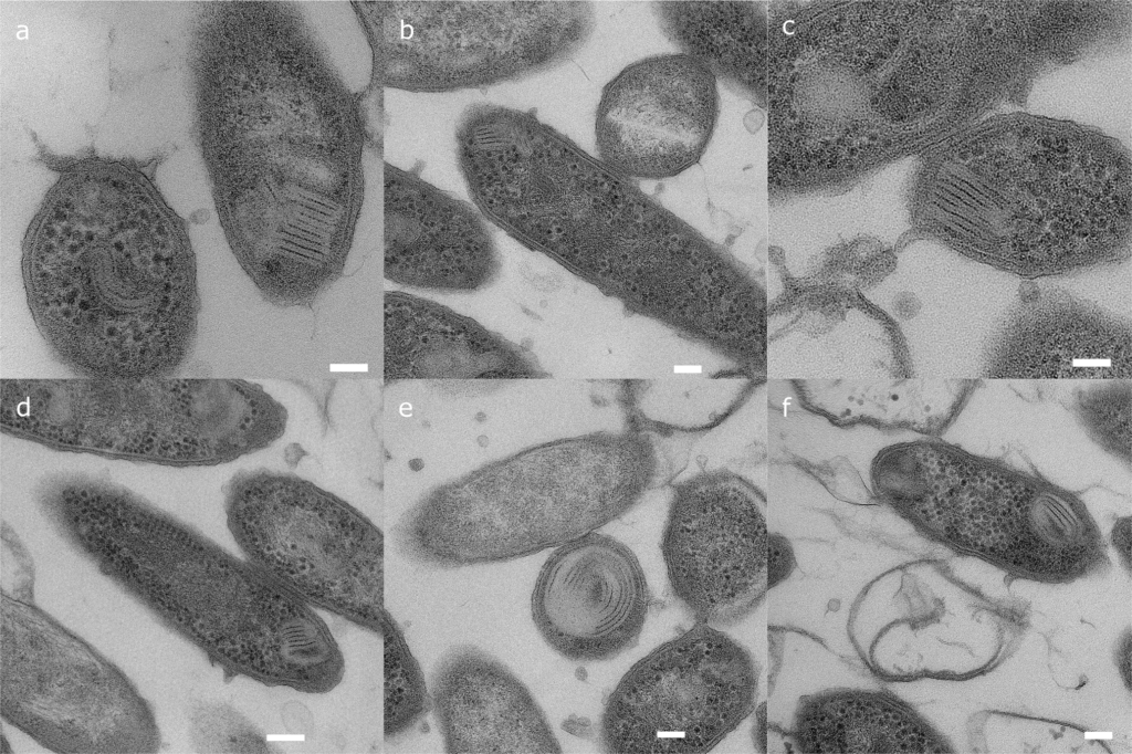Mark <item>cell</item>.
Returning <instances> with one entry per match:
<instances>
[{
  "instance_id": "cell-16",
  "label": "cell",
  "mask_w": 1132,
  "mask_h": 754,
  "mask_svg": "<svg viewBox=\"0 0 1132 754\" xmlns=\"http://www.w3.org/2000/svg\"><path fill=\"white\" fill-rule=\"evenodd\" d=\"M433 718L450 754L560 753L548 720L528 689L501 662L459 646L430 679Z\"/></svg>"
},
{
  "instance_id": "cell-10",
  "label": "cell",
  "mask_w": 1132,
  "mask_h": 754,
  "mask_svg": "<svg viewBox=\"0 0 1132 754\" xmlns=\"http://www.w3.org/2000/svg\"><path fill=\"white\" fill-rule=\"evenodd\" d=\"M1 715L59 753H154L149 703L114 663L43 610L1 595Z\"/></svg>"
},
{
  "instance_id": "cell-15",
  "label": "cell",
  "mask_w": 1132,
  "mask_h": 754,
  "mask_svg": "<svg viewBox=\"0 0 1132 754\" xmlns=\"http://www.w3.org/2000/svg\"><path fill=\"white\" fill-rule=\"evenodd\" d=\"M475 206L384 165V275L408 287L471 293L491 284L501 260Z\"/></svg>"
},
{
  "instance_id": "cell-14",
  "label": "cell",
  "mask_w": 1132,
  "mask_h": 754,
  "mask_svg": "<svg viewBox=\"0 0 1132 754\" xmlns=\"http://www.w3.org/2000/svg\"><path fill=\"white\" fill-rule=\"evenodd\" d=\"M644 573L618 540L591 532L557 547L537 576L532 619L570 661H605L632 649L650 606Z\"/></svg>"
},
{
  "instance_id": "cell-13",
  "label": "cell",
  "mask_w": 1132,
  "mask_h": 754,
  "mask_svg": "<svg viewBox=\"0 0 1132 754\" xmlns=\"http://www.w3.org/2000/svg\"><path fill=\"white\" fill-rule=\"evenodd\" d=\"M716 85L703 64L681 52L627 65L604 86L596 109L600 160L639 179L671 177L694 165L717 119Z\"/></svg>"
},
{
  "instance_id": "cell-23",
  "label": "cell",
  "mask_w": 1132,
  "mask_h": 754,
  "mask_svg": "<svg viewBox=\"0 0 1132 754\" xmlns=\"http://www.w3.org/2000/svg\"><path fill=\"white\" fill-rule=\"evenodd\" d=\"M191 732L202 751L227 753L272 752L252 722L229 705L208 704L192 712Z\"/></svg>"
},
{
  "instance_id": "cell-30",
  "label": "cell",
  "mask_w": 1132,
  "mask_h": 754,
  "mask_svg": "<svg viewBox=\"0 0 1132 754\" xmlns=\"http://www.w3.org/2000/svg\"><path fill=\"white\" fill-rule=\"evenodd\" d=\"M1029 132H1030L1029 127H1025L1024 128V134H1028Z\"/></svg>"
},
{
  "instance_id": "cell-6",
  "label": "cell",
  "mask_w": 1132,
  "mask_h": 754,
  "mask_svg": "<svg viewBox=\"0 0 1132 754\" xmlns=\"http://www.w3.org/2000/svg\"><path fill=\"white\" fill-rule=\"evenodd\" d=\"M32 495L74 552L226 678L242 676L245 638L272 584L268 574L104 475L51 472Z\"/></svg>"
},
{
  "instance_id": "cell-7",
  "label": "cell",
  "mask_w": 1132,
  "mask_h": 754,
  "mask_svg": "<svg viewBox=\"0 0 1132 754\" xmlns=\"http://www.w3.org/2000/svg\"><path fill=\"white\" fill-rule=\"evenodd\" d=\"M870 475L878 499L920 534L1016 578L1068 583L1110 565L1082 500L1031 464L933 437L882 449Z\"/></svg>"
},
{
  "instance_id": "cell-27",
  "label": "cell",
  "mask_w": 1132,
  "mask_h": 754,
  "mask_svg": "<svg viewBox=\"0 0 1132 754\" xmlns=\"http://www.w3.org/2000/svg\"><path fill=\"white\" fill-rule=\"evenodd\" d=\"M1058 150H1059L1060 153H1067V151H1068V148H1067L1066 146H1059V147H1058Z\"/></svg>"
},
{
  "instance_id": "cell-26",
  "label": "cell",
  "mask_w": 1132,
  "mask_h": 754,
  "mask_svg": "<svg viewBox=\"0 0 1132 754\" xmlns=\"http://www.w3.org/2000/svg\"><path fill=\"white\" fill-rule=\"evenodd\" d=\"M1118 664L1123 679L1125 680L1126 687L1131 688V635L1128 633L1123 641L1120 643L1118 654Z\"/></svg>"
},
{
  "instance_id": "cell-29",
  "label": "cell",
  "mask_w": 1132,
  "mask_h": 754,
  "mask_svg": "<svg viewBox=\"0 0 1132 754\" xmlns=\"http://www.w3.org/2000/svg\"><path fill=\"white\" fill-rule=\"evenodd\" d=\"M960 157H961L962 159L966 160V159H967V154H966V153H961V154H960Z\"/></svg>"
},
{
  "instance_id": "cell-9",
  "label": "cell",
  "mask_w": 1132,
  "mask_h": 754,
  "mask_svg": "<svg viewBox=\"0 0 1132 754\" xmlns=\"http://www.w3.org/2000/svg\"><path fill=\"white\" fill-rule=\"evenodd\" d=\"M227 524L247 561L312 607L382 635V532L295 474L240 470L223 488Z\"/></svg>"
},
{
  "instance_id": "cell-18",
  "label": "cell",
  "mask_w": 1132,
  "mask_h": 754,
  "mask_svg": "<svg viewBox=\"0 0 1132 754\" xmlns=\"http://www.w3.org/2000/svg\"><path fill=\"white\" fill-rule=\"evenodd\" d=\"M799 753H950L920 713L887 690L827 689L803 695L789 732Z\"/></svg>"
},
{
  "instance_id": "cell-28",
  "label": "cell",
  "mask_w": 1132,
  "mask_h": 754,
  "mask_svg": "<svg viewBox=\"0 0 1132 754\" xmlns=\"http://www.w3.org/2000/svg\"><path fill=\"white\" fill-rule=\"evenodd\" d=\"M1050 144H1051V142L1049 139H1047V138H1045L1044 142H1042V145L1046 146V147H1049Z\"/></svg>"
},
{
  "instance_id": "cell-21",
  "label": "cell",
  "mask_w": 1132,
  "mask_h": 754,
  "mask_svg": "<svg viewBox=\"0 0 1132 754\" xmlns=\"http://www.w3.org/2000/svg\"><path fill=\"white\" fill-rule=\"evenodd\" d=\"M384 639V737L401 741L432 710L430 692L418 660L399 624L388 612Z\"/></svg>"
},
{
  "instance_id": "cell-2",
  "label": "cell",
  "mask_w": 1132,
  "mask_h": 754,
  "mask_svg": "<svg viewBox=\"0 0 1132 754\" xmlns=\"http://www.w3.org/2000/svg\"><path fill=\"white\" fill-rule=\"evenodd\" d=\"M21 274L46 348L78 377H168L193 352L201 299L187 222L137 169L64 171L27 231Z\"/></svg>"
},
{
  "instance_id": "cell-19",
  "label": "cell",
  "mask_w": 1132,
  "mask_h": 754,
  "mask_svg": "<svg viewBox=\"0 0 1132 754\" xmlns=\"http://www.w3.org/2000/svg\"><path fill=\"white\" fill-rule=\"evenodd\" d=\"M983 373L995 378L1130 379V331L1101 317L1015 322L990 338Z\"/></svg>"
},
{
  "instance_id": "cell-12",
  "label": "cell",
  "mask_w": 1132,
  "mask_h": 754,
  "mask_svg": "<svg viewBox=\"0 0 1132 754\" xmlns=\"http://www.w3.org/2000/svg\"><path fill=\"white\" fill-rule=\"evenodd\" d=\"M763 493L726 470L674 488L661 551L674 597L698 622L734 625L768 590Z\"/></svg>"
},
{
  "instance_id": "cell-5",
  "label": "cell",
  "mask_w": 1132,
  "mask_h": 754,
  "mask_svg": "<svg viewBox=\"0 0 1132 754\" xmlns=\"http://www.w3.org/2000/svg\"><path fill=\"white\" fill-rule=\"evenodd\" d=\"M897 6L771 1L767 93L772 182L826 185L868 171L908 121Z\"/></svg>"
},
{
  "instance_id": "cell-24",
  "label": "cell",
  "mask_w": 1132,
  "mask_h": 754,
  "mask_svg": "<svg viewBox=\"0 0 1132 754\" xmlns=\"http://www.w3.org/2000/svg\"><path fill=\"white\" fill-rule=\"evenodd\" d=\"M794 567V554L788 541L776 534L769 535L767 554L768 589L785 580Z\"/></svg>"
},
{
  "instance_id": "cell-8",
  "label": "cell",
  "mask_w": 1132,
  "mask_h": 754,
  "mask_svg": "<svg viewBox=\"0 0 1132 754\" xmlns=\"http://www.w3.org/2000/svg\"><path fill=\"white\" fill-rule=\"evenodd\" d=\"M287 410L237 378H3L1 431L62 452L188 468L270 447Z\"/></svg>"
},
{
  "instance_id": "cell-3",
  "label": "cell",
  "mask_w": 1132,
  "mask_h": 754,
  "mask_svg": "<svg viewBox=\"0 0 1132 754\" xmlns=\"http://www.w3.org/2000/svg\"><path fill=\"white\" fill-rule=\"evenodd\" d=\"M455 157L483 217L617 299L667 320L696 247L690 228L536 112L474 103Z\"/></svg>"
},
{
  "instance_id": "cell-11",
  "label": "cell",
  "mask_w": 1132,
  "mask_h": 754,
  "mask_svg": "<svg viewBox=\"0 0 1132 754\" xmlns=\"http://www.w3.org/2000/svg\"><path fill=\"white\" fill-rule=\"evenodd\" d=\"M758 676L744 646L696 621L621 678L602 713V747L614 754L708 753L755 709Z\"/></svg>"
},
{
  "instance_id": "cell-4",
  "label": "cell",
  "mask_w": 1132,
  "mask_h": 754,
  "mask_svg": "<svg viewBox=\"0 0 1132 754\" xmlns=\"http://www.w3.org/2000/svg\"><path fill=\"white\" fill-rule=\"evenodd\" d=\"M658 471L641 429L545 441L431 489L392 527V542L428 568L526 557L620 519Z\"/></svg>"
},
{
  "instance_id": "cell-25",
  "label": "cell",
  "mask_w": 1132,
  "mask_h": 754,
  "mask_svg": "<svg viewBox=\"0 0 1132 754\" xmlns=\"http://www.w3.org/2000/svg\"><path fill=\"white\" fill-rule=\"evenodd\" d=\"M1111 542L1126 564L1131 568V517H1122L1117 521L1111 534Z\"/></svg>"
},
{
  "instance_id": "cell-1",
  "label": "cell",
  "mask_w": 1132,
  "mask_h": 754,
  "mask_svg": "<svg viewBox=\"0 0 1132 754\" xmlns=\"http://www.w3.org/2000/svg\"><path fill=\"white\" fill-rule=\"evenodd\" d=\"M300 4L230 2L210 59L214 201L237 261L274 299L342 276L365 198L360 91Z\"/></svg>"
},
{
  "instance_id": "cell-20",
  "label": "cell",
  "mask_w": 1132,
  "mask_h": 754,
  "mask_svg": "<svg viewBox=\"0 0 1132 754\" xmlns=\"http://www.w3.org/2000/svg\"><path fill=\"white\" fill-rule=\"evenodd\" d=\"M664 36L724 86L766 107L768 14L765 1H654Z\"/></svg>"
},
{
  "instance_id": "cell-17",
  "label": "cell",
  "mask_w": 1132,
  "mask_h": 754,
  "mask_svg": "<svg viewBox=\"0 0 1132 754\" xmlns=\"http://www.w3.org/2000/svg\"><path fill=\"white\" fill-rule=\"evenodd\" d=\"M547 374L527 348L434 301L384 295V383L410 379L512 380Z\"/></svg>"
},
{
  "instance_id": "cell-22",
  "label": "cell",
  "mask_w": 1132,
  "mask_h": 754,
  "mask_svg": "<svg viewBox=\"0 0 1132 754\" xmlns=\"http://www.w3.org/2000/svg\"><path fill=\"white\" fill-rule=\"evenodd\" d=\"M1076 413L1103 451L1131 464V395L1124 384L1104 386L1078 399Z\"/></svg>"
}]
</instances>
